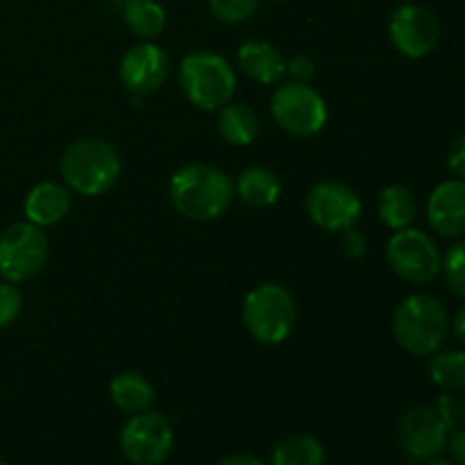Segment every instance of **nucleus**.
Listing matches in <instances>:
<instances>
[{
  "instance_id": "1",
  "label": "nucleus",
  "mask_w": 465,
  "mask_h": 465,
  "mask_svg": "<svg viewBox=\"0 0 465 465\" xmlns=\"http://www.w3.org/2000/svg\"><path fill=\"white\" fill-rule=\"evenodd\" d=\"M168 195L177 213L189 221H213L230 209L234 184L221 168L189 163L171 177Z\"/></svg>"
},
{
  "instance_id": "2",
  "label": "nucleus",
  "mask_w": 465,
  "mask_h": 465,
  "mask_svg": "<svg viewBox=\"0 0 465 465\" xmlns=\"http://www.w3.org/2000/svg\"><path fill=\"white\" fill-rule=\"evenodd\" d=\"M450 334L445 304L430 293H413L398 304L393 313V336L404 352L431 357L443 348Z\"/></svg>"
},
{
  "instance_id": "3",
  "label": "nucleus",
  "mask_w": 465,
  "mask_h": 465,
  "mask_svg": "<svg viewBox=\"0 0 465 465\" xmlns=\"http://www.w3.org/2000/svg\"><path fill=\"white\" fill-rule=\"evenodd\" d=\"M62 177L71 191L84 198L104 195L121 177V157L104 139H80L62 157Z\"/></svg>"
},
{
  "instance_id": "4",
  "label": "nucleus",
  "mask_w": 465,
  "mask_h": 465,
  "mask_svg": "<svg viewBox=\"0 0 465 465\" xmlns=\"http://www.w3.org/2000/svg\"><path fill=\"white\" fill-rule=\"evenodd\" d=\"M182 91L203 112L221 109L236 91V73L223 54L213 50H195L180 62L177 71Z\"/></svg>"
},
{
  "instance_id": "5",
  "label": "nucleus",
  "mask_w": 465,
  "mask_h": 465,
  "mask_svg": "<svg viewBox=\"0 0 465 465\" xmlns=\"http://www.w3.org/2000/svg\"><path fill=\"white\" fill-rule=\"evenodd\" d=\"M298 307L282 284H262L243 300V325L263 345H280L293 331Z\"/></svg>"
},
{
  "instance_id": "6",
  "label": "nucleus",
  "mask_w": 465,
  "mask_h": 465,
  "mask_svg": "<svg viewBox=\"0 0 465 465\" xmlns=\"http://www.w3.org/2000/svg\"><path fill=\"white\" fill-rule=\"evenodd\" d=\"M48 257V236L30 221L14 223L0 234V277L5 282H30L44 271Z\"/></svg>"
},
{
  "instance_id": "7",
  "label": "nucleus",
  "mask_w": 465,
  "mask_h": 465,
  "mask_svg": "<svg viewBox=\"0 0 465 465\" xmlns=\"http://www.w3.org/2000/svg\"><path fill=\"white\" fill-rule=\"evenodd\" d=\"M271 114L277 125L293 136H313L327 125V103L313 86L286 82L277 86L271 100Z\"/></svg>"
},
{
  "instance_id": "8",
  "label": "nucleus",
  "mask_w": 465,
  "mask_h": 465,
  "mask_svg": "<svg viewBox=\"0 0 465 465\" xmlns=\"http://www.w3.org/2000/svg\"><path fill=\"white\" fill-rule=\"evenodd\" d=\"M386 262L391 271L402 280L411 284H425L439 275L443 257L430 234L404 227L395 232L386 243Z\"/></svg>"
},
{
  "instance_id": "9",
  "label": "nucleus",
  "mask_w": 465,
  "mask_h": 465,
  "mask_svg": "<svg viewBox=\"0 0 465 465\" xmlns=\"http://www.w3.org/2000/svg\"><path fill=\"white\" fill-rule=\"evenodd\" d=\"M121 450L132 465H162L173 450V427L157 411L134 413L121 431Z\"/></svg>"
},
{
  "instance_id": "10",
  "label": "nucleus",
  "mask_w": 465,
  "mask_h": 465,
  "mask_svg": "<svg viewBox=\"0 0 465 465\" xmlns=\"http://www.w3.org/2000/svg\"><path fill=\"white\" fill-rule=\"evenodd\" d=\"M389 36L395 50L411 59H422L436 50L440 41V25L434 12L422 5H402L393 12Z\"/></svg>"
},
{
  "instance_id": "11",
  "label": "nucleus",
  "mask_w": 465,
  "mask_h": 465,
  "mask_svg": "<svg viewBox=\"0 0 465 465\" xmlns=\"http://www.w3.org/2000/svg\"><path fill=\"white\" fill-rule=\"evenodd\" d=\"M307 213L327 232H345L361 218V200L341 182H321L307 193Z\"/></svg>"
},
{
  "instance_id": "12",
  "label": "nucleus",
  "mask_w": 465,
  "mask_h": 465,
  "mask_svg": "<svg viewBox=\"0 0 465 465\" xmlns=\"http://www.w3.org/2000/svg\"><path fill=\"white\" fill-rule=\"evenodd\" d=\"M398 440L404 452L411 459H434L443 454L448 448L450 430L434 407L427 404H416L407 409L400 418Z\"/></svg>"
},
{
  "instance_id": "13",
  "label": "nucleus",
  "mask_w": 465,
  "mask_h": 465,
  "mask_svg": "<svg viewBox=\"0 0 465 465\" xmlns=\"http://www.w3.org/2000/svg\"><path fill=\"white\" fill-rule=\"evenodd\" d=\"M171 59L159 45L139 44L127 50L121 59V82L132 95H148L166 82Z\"/></svg>"
},
{
  "instance_id": "14",
  "label": "nucleus",
  "mask_w": 465,
  "mask_h": 465,
  "mask_svg": "<svg viewBox=\"0 0 465 465\" xmlns=\"http://www.w3.org/2000/svg\"><path fill=\"white\" fill-rule=\"evenodd\" d=\"M427 218L445 239L465 236V180H448L436 186L427 203Z\"/></svg>"
},
{
  "instance_id": "15",
  "label": "nucleus",
  "mask_w": 465,
  "mask_h": 465,
  "mask_svg": "<svg viewBox=\"0 0 465 465\" xmlns=\"http://www.w3.org/2000/svg\"><path fill=\"white\" fill-rule=\"evenodd\" d=\"M68 209H71V193L57 182H41L32 186L23 203L25 218L36 227L57 225L66 218Z\"/></svg>"
},
{
  "instance_id": "16",
  "label": "nucleus",
  "mask_w": 465,
  "mask_h": 465,
  "mask_svg": "<svg viewBox=\"0 0 465 465\" xmlns=\"http://www.w3.org/2000/svg\"><path fill=\"white\" fill-rule=\"evenodd\" d=\"M239 66L259 84H277L286 75V62L280 50L268 41H245L239 48Z\"/></svg>"
},
{
  "instance_id": "17",
  "label": "nucleus",
  "mask_w": 465,
  "mask_h": 465,
  "mask_svg": "<svg viewBox=\"0 0 465 465\" xmlns=\"http://www.w3.org/2000/svg\"><path fill=\"white\" fill-rule=\"evenodd\" d=\"M234 193L250 207H272L282 195V180L271 168L250 166L236 177Z\"/></svg>"
},
{
  "instance_id": "18",
  "label": "nucleus",
  "mask_w": 465,
  "mask_h": 465,
  "mask_svg": "<svg viewBox=\"0 0 465 465\" xmlns=\"http://www.w3.org/2000/svg\"><path fill=\"white\" fill-rule=\"evenodd\" d=\"M109 398L116 404V409L134 416V413L150 411L157 393H154V386L139 372H121L109 384Z\"/></svg>"
},
{
  "instance_id": "19",
  "label": "nucleus",
  "mask_w": 465,
  "mask_h": 465,
  "mask_svg": "<svg viewBox=\"0 0 465 465\" xmlns=\"http://www.w3.org/2000/svg\"><path fill=\"white\" fill-rule=\"evenodd\" d=\"M218 132L232 145L254 143L259 134V116L250 104L227 103L218 114Z\"/></svg>"
},
{
  "instance_id": "20",
  "label": "nucleus",
  "mask_w": 465,
  "mask_h": 465,
  "mask_svg": "<svg viewBox=\"0 0 465 465\" xmlns=\"http://www.w3.org/2000/svg\"><path fill=\"white\" fill-rule=\"evenodd\" d=\"M377 213H380L381 223L391 230H404L411 227L413 218L418 213V200L411 189L402 184H391L381 191L380 203H377Z\"/></svg>"
},
{
  "instance_id": "21",
  "label": "nucleus",
  "mask_w": 465,
  "mask_h": 465,
  "mask_svg": "<svg viewBox=\"0 0 465 465\" xmlns=\"http://www.w3.org/2000/svg\"><path fill=\"white\" fill-rule=\"evenodd\" d=\"M271 465H325V448L309 434H291L275 445Z\"/></svg>"
},
{
  "instance_id": "22",
  "label": "nucleus",
  "mask_w": 465,
  "mask_h": 465,
  "mask_svg": "<svg viewBox=\"0 0 465 465\" xmlns=\"http://www.w3.org/2000/svg\"><path fill=\"white\" fill-rule=\"evenodd\" d=\"M123 18L132 35L141 36V39H154L166 27V12L157 0H125Z\"/></svg>"
},
{
  "instance_id": "23",
  "label": "nucleus",
  "mask_w": 465,
  "mask_h": 465,
  "mask_svg": "<svg viewBox=\"0 0 465 465\" xmlns=\"http://www.w3.org/2000/svg\"><path fill=\"white\" fill-rule=\"evenodd\" d=\"M430 375L439 389L465 391V352L463 350H443V352L431 354L430 361Z\"/></svg>"
},
{
  "instance_id": "24",
  "label": "nucleus",
  "mask_w": 465,
  "mask_h": 465,
  "mask_svg": "<svg viewBox=\"0 0 465 465\" xmlns=\"http://www.w3.org/2000/svg\"><path fill=\"white\" fill-rule=\"evenodd\" d=\"M440 271H443L445 282L452 289V293L465 300V241L448 250L443 263H440Z\"/></svg>"
},
{
  "instance_id": "25",
  "label": "nucleus",
  "mask_w": 465,
  "mask_h": 465,
  "mask_svg": "<svg viewBox=\"0 0 465 465\" xmlns=\"http://www.w3.org/2000/svg\"><path fill=\"white\" fill-rule=\"evenodd\" d=\"M262 0H209V9L223 23H243L257 12Z\"/></svg>"
},
{
  "instance_id": "26",
  "label": "nucleus",
  "mask_w": 465,
  "mask_h": 465,
  "mask_svg": "<svg viewBox=\"0 0 465 465\" xmlns=\"http://www.w3.org/2000/svg\"><path fill=\"white\" fill-rule=\"evenodd\" d=\"M434 409L450 431L461 430L465 425V400L461 395L452 393V391H445V395H440Z\"/></svg>"
},
{
  "instance_id": "27",
  "label": "nucleus",
  "mask_w": 465,
  "mask_h": 465,
  "mask_svg": "<svg viewBox=\"0 0 465 465\" xmlns=\"http://www.w3.org/2000/svg\"><path fill=\"white\" fill-rule=\"evenodd\" d=\"M23 309V295L12 282H0V330L12 325Z\"/></svg>"
},
{
  "instance_id": "28",
  "label": "nucleus",
  "mask_w": 465,
  "mask_h": 465,
  "mask_svg": "<svg viewBox=\"0 0 465 465\" xmlns=\"http://www.w3.org/2000/svg\"><path fill=\"white\" fill-rule=\"evenodd\" d=\"M286 73H289L293 82L307 84V82L316 75V64H313V59L307 57V54H295V57L286 64Z\"/></svg>"
},
{
  "instance_id": "29",
  "label": "nucleus",
  "mask_w": 465,
  "mask_h": 465,
  "mask_svg": "<svg viewBox=\"0 0 465 465\" xmlns=\"http://www.w3.org/2000/svg\"><path fill=\"white\" fill-rule=\"evenodd\" d=\"M341 248H343V252L350 254V257H363L368 250L366 234L354 230V227H350V230H345L343 236H341Z\"/></svg>"
},
{
  "instance_id": "30",
  "label": "nucleus",
  "mask_w": 465,
  "mask_h": 465,
  "mask_svg": "<svg viewBox=\"0 0 465 465\" xmlns=\"http://www.w3.org/2000/svg\"><path fill=\"white\" fill-rule=\"evenodd\" d=\"M448 166L459 180H465V132L452 141L448 150Z\"/></svg>"
},
{
  "instance_id": "31",
  "label": "nucleus",
  "mask_w": 465,
  "mask_h": 465,
  "mask_svg": "<svg viewBox=\"0 0 465 465\" xmlns=\"http://www.w3.org/2000/svg\"><path fill=\"white\" fill-rule=\"evenodd\" d=\"M450 454H452V461L459 465H465V427L454 431L448 440Z\"/></svg>"
},
{
  "instance_id": "32",
  "label": "nucleus",
  "mask_w": 465,
  "mask_h": 465,
  "mask_svg": "<svg viewBox=\"0 0 465 465\" xmlns=\"http://www.w3.org/2000/svg\"><path fill=\"white\" fill-rule=\"evenodd\" d=\"M450 327H452L454 339H457L461 345H465V304H463L461 309H459L457 313H454V318H452V322H450Z\"/></svg>"
},
{
  "instance_id": "33",
  "label": "nucleus",
  "mask_w": 465,
  "mask_h": 465,
  "mask_svg": "<svg viewBox=\"0 0 465 465\" xmlns=\"http://www.w3.org/2000/svg\"><path fill=\"white\" fill-rule=\"evenodd\" d=\"M216 465H266V463H263L262 459L252 457V454H232V457H225Z\"/></svg>"
},
{
  "instance_id": "34",
  "label": "nucleus",
  "mask_w": 465,
  "mask_h": 465,
  "mask_svg": "<svg viewBox=\"0 0 465 465\" xmlns=\"http://www.w3.org/2000/svg\"><path fill=\"white\" fill-rule=\"evenodd\" d=\"M425 465H459L454 463L452 459H443V457H434V459H427Z\"/></svg>"
},
{
  "instance_id": "35",
  "label": "nucleus",
  "mask_w": 465,
  "mask_h": 465,
  "mask_svg": "<svg viewBox=\"0 0 465 465\" xmlns=\"http://www.w3.org/2000/svg\"><path fill=\"white\" fill-rule=\"evenodd\" d=\"M272 3H286V0H272Z\"/></svg>"
},
{
  "instance_id": "36",
  "label": "nucleus",
  "mask_w": 465,
  "mask_h": 465,
  "mask_svg": "<svg viewBox=\"0 0 465 465\" xmlns=\"http://www.w3.org/2000/svg\"><path fill=\"white\" fill-rule=\"evenodd\" d=\"M0 465H7V463H5V461H0Z\"/></svg>"
}]
</instances>
